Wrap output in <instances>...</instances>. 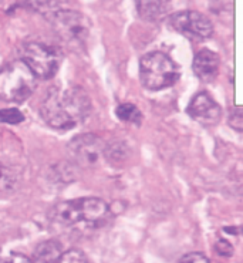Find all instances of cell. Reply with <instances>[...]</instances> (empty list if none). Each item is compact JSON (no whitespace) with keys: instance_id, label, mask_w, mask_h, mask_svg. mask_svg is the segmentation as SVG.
I'll use <instances>...</instances> for the list:
<instances>
[{"instance_id":"1","label":"cell","mask_w":243,"mask_h":263,"mask_svg":"<svg viewBox=\"0 0 243 263\" xmlns=\"http://www.w3.org/2000/svg\"><path fill=\"white\" fill-rule=\"evenodd\" d=\"M91 112V100L80 87L57 88L47 92L40 107L42 118L55 129H70Z\"/></svg>"},{"instance_id":"2","label":"cell","mask_w":243,"mask_h":263,"mask_svg":"<svg viewBox=\"0 0 243 263\" xmlns=\"http://www.w3.org/2000/svg\"><path fill=\"white\" fill-rule=\"evenodd\" d=\"M109 216L107 202L100 198H80L57 203L50 212V218L63 228H73L79 223L85 227H101Z\"/></svg>"},{"instance_id":"3","label":"cell","mask_w":243,"mask_h":263,"mask_svg":"<svg viewBox=\"0 0 243 263\" xmlns=\"http://www.w3.org/2000/svg\"><path fill=\"white\" fill-rule=\"evenodd\" d=\"M37 87V77L22 60H14L0 70V100L23 103Z\"/></svg>"},{"instance_id":"4","label":"cell","mask_w":243,"mask_h":263,"mask_svg":"<svg viewBox=\"0 0 243 263\" xmlns=\"http://www.w3.org/2000/svg\"><path fill=\"white\" fill-rule=\"evenodd\" d=\"M178 79L179 68L175 62L162 51L146 53L140 60L141 83L151 91H159L172 87Z\"/></svg>"},{"instance_id":"5","label":"cell","mask_w":243,"mask_h":263,"mask_svg":"<svg viewBox=\"0 0 243 263\" xmlns=\"http://www.w3.org/2000/svg\"><path fill=\"white\" fill-rule=\"evenodd\" d=\"M22 62L30 68L37 79L49 80L54 77L61 64L60 50L44 43H26L20 51Z\"/></svg>"},{"instance_id":"6","label":"cell","mask_w":243,"mask_h":263,"mask_svg":"<svg viewBox=\"0 0 243 263\" xmlns=\"http://www.w3.org/2000/svg\"><path fill=\"white\" fill-rule=\"evenodd\" d=\"M57 34L67 43L81 44L90 34V22L84 14L74 10H55L50 14Z\"/></svg>"},{"instance_id":"7","label":"cell","mask_w":243,"mask_h":263,"mask_svg":"<svg viewBox=\"0 0 243 263\" xmlns=\"http://www.w3.org/2000/svg\"><path fill=\"white\" fill-rule=\"evenodd\" d=\"M168 25L176 33L192 40H203L212 36V22L202 13L178 12L168 17Z\"/></svg>"},{"instance_id":"8","label":"cell","mask_w":243,"mask_h":263,"mask_svg":"<svg viewBox=\"0 0 243 263\" xmlns=\"http://www.w3.org/2000/svg\"><path fill=\"white\" fill-rule=\"evenodd\" d=\"M104 142L94 134H81L68 142V155L80 166H91L101 157Z\"/></svg>"},{"instance_id":"9","label":"cell","mask_w":243,"mask_h":263,"mask_svg":"<svg viewBox=\"0 0 243 263\" xmlns=\"http://www.w3.org/2000/svg\"><path fill=\"white\" fill-rule=\"evenodd\" d=\"M186 112L198 123L203 125H213L220 120L222 108L208 92H199L191 100Z\"/></svg>"},{"instance_id":"10","label":"cell","mask_w":243,"mask_h":263,"mask_svg":"<svg viewBox=\"0 0 243 263\" xmlns=\"http://www.w3.org/2000/svg\"><path fill=\"white\" fill-rule=\"evenodd\" d=\"M219 66H220V59L219 55L209 49H202L195 55L192 68L196 77L203 81V83H211L216 79L219 73Z\"/></svg>"},{"instance_id":"11","label":"cell","mask_w":243,"mask_h":263,"mask_svg":"<svg viewBox=\"0 0 243 263\" xmlns=\"http://www.w3.org/2000/svg\"><path fill=\"white\" fill-rule=\"evenodd\" d=\"M63 246L59 240L50 239V240H44L40 245L37 246L33 256H31V263H55L59 260V257L63 253Z\"/></svg>"},{"instance_id":"12","label":"cell","mask_w":243,"mask_h":263,"mask_svg":"<svg viewBox=\"0 0 243 263\" xmlns=\"http://www.w3.org/2000/svg\"><path fill=\"white\" fill-rule=\"evenodd\" d=\"M171 5L168 2H137V10L140 17L146 22H159L170 12Z\"/></svg>"},{"instance_id":"13","label":"cell","mask_w":243,"mask_h":263,"mask_svg":"<svg viewBox=\"0 0 243 263\" xmlns=\"http://www.w3.org/2000/svg\"><path fill=\"white\" fill-rule=\"evenodd\" d=\"M104 153H105V158H108L109 162L116 164V165L121 164L128 158L127 144L122 141H114V142L108 144L104 149Z\"/></svg>"},{"instance_id":"14","label":"cell","mask_w":243,"mask_h":263,"mask_svg":"<svg viewBox=\"0 0 243 263\" xmlns=\"http://www.w3.org/2000/svg\"><path fill=\"white\" fill-rule=\"evenodd\" d=\"M117 117L125 121V123H134V124H141L142 121V114L141 111L135 107L134 104H121L117 107Z\"/></svg>"},{"instance_id":"15","label":"cell","mask_w":243,"mask_h":263,"mask_svg":"<svg viewBox=\"0 0 243 263\" xmlns=\"http://www.w3.org/2000/svg\"><path fill=\"white\" fill-rule=\"evenodd\" d=\"M17 182V174L12 168L0 164V191H12Z\"/></svg>"},{"instance_id":"16","label":"cell","mask_w":243,"mask_h":263,"mask_svg":"<svg viewBox=\"0 0 243 263\" xmlns=\"http://www.w3.org/2000/svg\"><path fill=\"white\" fill-rule=\"evenodd\" d=\"M25 121V116L16 108H6V110H0V123L10 124L16 125Z\"/></svg>"},{"instance_id":"17","label":"cell","mask_w":243,"mask_h":263,"mask_svg":"<svg viewBox=\"0 0 243 263\" xmlns=\"http://www.w3.org/2000/svg\"><path fill=\"white\" fill-rule=\"evenodd\" d=\"M55 263H88L87 256L79 249H70V251L61 253L59 260Z\"/></svg>"},{"instance_id":"18","label":"cell","mask_w":243,"mask_h":263,"mask_svg":"<svg viewBox=\"0 0 243 263\" xmlns=\"http://www.w3.org/2000/svg\"><path fill=\"white\" fill-rule=\"evenodd\" d=\"M229 125L232 128L236 129V131H242L243 128V117H242V107H235L233 111L231 112V117H229Z\"/></svg>"},{"instance_id":"19","label":"cell","mask_w":243,"mask_h":263,"mask_svg":"<svg viewBox=\"0 0 243 263\" xmlns=\"http://www.w3.org/2000/svg\"><path fill=\"white\" fill-rule=\"evenodd\" d=\"M0 263H31L30 259L22 253L12 252L9 255H0Z\"/></svg>"},{"instance_id":"20","label":"cell","mask_w":243,"mask_h":263,"mask_svg":"<svg viewBox=\"0 0 243 263\" xmlns=\"http://www.w3.org/2000/svg\"><path fill=\"white\" fill-rule=\"evenodd\" d=\"M215 249H216L218 255H220V256L231 257L233 255V246L228 240H225V239H219L218 242H216V245H215Z\"/></svg>"},{"instance_id":"21","label":"cell","mask_w":243,"mask_h":263,"mask_svg":"<svg viewBox=\"0 0 243 263\" xmlns=\"http://www.w3.org/2000/svg\"><path fill=\"white\" fill-rule=\"evenodd\" d=\"M179 263H211L209 259H208L205 255H202L199 252H192V253H188L179 260Z\"/></svg>"},{"instance_id":"22","label":"cell","mask_w":243,"mask_h":263,"mask_svg":"<svg viewBox=\"0 0 243 263\" xmlns=\"http://www.w3.org/2000/svg\"><path fill=\"white\" fill-rule=\"evenodd\" d=\"M33 5H34V6H37V7H43V3H33ZM54 5H55V3H44V6H46V7H53ZM39 10H40V12H43V13H44V12L50 13V14L55 12V9H39Z\"/></svg>"},{"instance_id":"23","label":"cell","mask_w":243,"mask_h":263,"mask_svg":"<svg viewBox=\"0 0 243 263\" xmlns=\"http://www.w3.org/2000/svg\"><path fill=\"white\" fill-rule=\"evenodd\" d=\"M225 231L231 233H237V229H235V228H225Z\"/></svg>"}]
</instances>
